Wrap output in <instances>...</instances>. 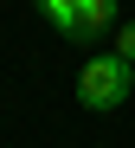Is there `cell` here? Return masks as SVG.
Masks as SVG:
<instances>
[{"mask_svg": "<svg viewBox=\"0 0 135 148\" xmlns=\"http://www.w3.org/2000/svg\"><path fill=\"white\" fill-rule=\"evenodd\" d=\"M129 90H135V64L129 58H116V52H97V58H84V71H77V103L84 110H122L129 103Z\"/></svg>", "mask_w": 135, "mask_h": 148, "instance_id": "6da1fadb", "label": "cell"}, {"mask_svg": "<svg viewBox=\"0 0 135 148\" xmlns=\"http://www.w3.org/2000/svg\"><path fill=\"white\" fill-rule=\"evenodd\" d=\"M116 58L135 64V19H122V26H116Z\"/></svg>", "mask_w": 135, "mask_h": 148, "instance_id": "277c9868", "label": "cell"}, {"mask_svg": "<svg viewBox=\"0 0 135 148\" xmlns=\"http://www.w3.org/2000/svg\"><path fill=\"white\" fill-rule=\"evenodd\" d=\"M32 7H39V13H45V19H51L58 32H64L71 19H77V0H32Z\"/></svg>", "mask_w": 135, "mask_h": 148, "instance_id": "3957f363", "label": "cell"}, {"mask_svg": "<svg viewBox=\"0 0 135 148\" xmlns=\"http://www.w3.org/2000/svg\"><path fill=\"white\" fill-rule=\"evenodd\" d=\"M122 19H116V0H77V19L64 26V39L71 45H97L103 32H116Z\"/></svg>", "mask_w": 135, "mask_h": 148, "instance_id": "7a4b0ae2", "label": "cell"}]
</instances>
